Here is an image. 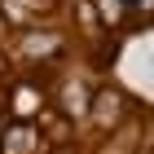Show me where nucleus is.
<instances>
[{
    "instance_id": "1",
    "label": "nucleus",
    "mask_w": 154,
    "mask_h": 154,
    "mask_svg": "<svg viewBox=\"0 0 154 154\" xmlns=\"http://www.w3.org/2000/svg\"><path fill=\"white\" fill-rule=\"evenodd\" d=\"M62 40L57 35H44V31H31V35H22V53L26 57H48V53H57Z\"/></svg>"
}]
</instances>
